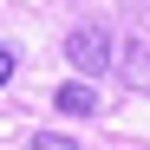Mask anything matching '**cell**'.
Masks as SVG:
<instances>
[{"mask_svg":"<svg viewBox=\"0 0 150 150\" xmlns=\"http://www.w3.org/2000/svg\"><path fill=\"white\" fill-rule=\"evenodd\" d=\"M111 52H117V46H111V26H105V20H79V26L65 33V59L79 65L85 79H105V72H111Z\"/></svg>","mask_w":150,"mask_h":150,"instance_id":"6da1fadb","label":"cell"},{"mask_svg":"<svg viewBox=\"0 0 150 150\" xmlns=\"http://www.w3.org/2000/svg\"><path fill=\"white\" fill-rule=\"evenodd\" d=\"M117 59H124V65H117V79L131 85V91H144V98H150V46H144V39H131Z\"/></svg>","mask_w":150,"mask_h":150,"instance_id":"7a4b0ae2","label":"cell"},{"mask_svg":"<svg viewBox=\"0 0 150 150\" xmlns=\"http://www.w3.org/2000/svg\"><path fill=\"white\" fill-rule=\"evenodd\" d=\"M52 105H59L65 117H91V111H98V91H91L85 79H72V85H59V91H52Z\"/></svg>","mask_w":150,"mask_h":150,"instance_id":"3957f363","label":"cell"},{"mask_svg":"<svg viewBox=\"0 0 150 150\" xmlns=\"http://www.w3.org/2000/svg\"><path fill=\"white\" fill-rule=\"evenodd\" d=\"M33 150H79L65 131H33Z\"/></svg>","mask_w":150,"mask_h":150,"instance_id":"277c9868","label":"cell"},{"mask_svg":"<svg viewBox=\"0 0 150 150\" xmlns=\"http://www.w3.org/2000/svg\"><path fill=\"white\" fill-rule=\"evenodd\" d=\"M13 72H20V59H13V46H0V85H7Z\"/></svg>","mask_w":150,"mask_h":150,"instance_id":"5b68a950","label":"cell"}]
</instances>
